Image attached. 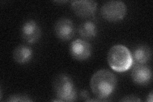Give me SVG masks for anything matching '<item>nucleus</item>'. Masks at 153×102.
I'll return each instance as SVG.
<instances>
[{"instance_id":"obj_11","label":"nucleus","mask_w":153,"mask_h":102,"mask_svg":"<svg viewBox=\"0 0 153 102\" xmlns=\"http://www.w3.org/2000/svg\"><path fill=\"white\" fill-rule=\"evenodd\" d=\"M131 55L133 61L135 64L145 65L150 60L151 51L150 48L147 45H139L134 49Z\"/></svg>"},{"instance_id":"obj_4","label":"nucleus","mask_w":153,"mask_h":102,"mask_svg":"<svg viewBox=\"0 0 153 102\" xmlns=\"http://www.w3.org/2000/svg\"><path fill=\"white\" fill-rule=\"evenodd\" d=\"M103 19L109 22L122 20L126 14V6L121 1H110L105 3L100 10Z\"/></svg>"},{"instance_id":"obj_7","label":"nucleus","mask_w":153,"mask_h":102,"mask_svg":"<svg viewBox=\"0 0 153 102\" xmlns=\"http://www.w3.org/2000/svg\"><path fill=\"white\" fill-rule=\"evenodd\" d=\"M71 7L76 16L82 18L93 16L97 8V3L91 0H80L71 3Z\"/></svg>"},{"instance_id":"obj_8","label":"nucleus","mask_w":153,"mask_h":102,"mask_svg":"<svg viewBox=\"0 0 153 102\" xmlns=\"http://www.w3.org/2000/svg\"><path fill=\"white\" fill-rule=\"evenodd\" d=\"M21 36L23 40L26 42L34 43L39 40L41 36V29L36 21H27L22 26Z\"/></svg>"},{"instance_id":"obj_5","label":"nucleus","mask_w":153,"mask_h":102,"mask_svg":"<svg viewBox=\"0 0 153 102\" xmlns=\"http://www.w3.org/2000/svg\"><path fill=\"white\" fill-rule=\"evenodd\" d=\"M92 48L89 43L82 39H76L70 43V53L74 59L84 61L91 54Z\"/></svg>"},{"instance_id":"obj_3","label":"nucleus","mask_w":153,"mask_h":102,"mask_svg":"<svg viewBox=\"0 0 153 102\" xmlns=\"http://www.w3.org/2000/svg\"><path fill=\"white\" fill-rule=\"evenodd\" d=\"M54 93L61 101H73L76 97V91L70 77L66 74L57 75L53 82Z\"/></svg>"},{"instance_id":"obj_13","label":"nucleus","mask_w":153,"mask_h":102,"mask_svg":"<svg viewBox=\"0 0 153 102\" xmlns=\"http://www.w3.org/2000/svg\"><path fill=\"white\" fill-rule=\"evenodd\" d=\"M7 101H12V102H15V101H31L32 100L29 98V97L27 95H14L12 96H10L8 97V98L7 100Z\"/></svg>"},{"instance_id":"obj_1","label":"nucleus","mask_w":153,"mask_h":102,"mask_svg":"<svg viewBox=\"0 0 153 102\" xmlns=\"http://www.w3.org/2000/svg\"><path fill=\"white\" fill-rule=\"evenodd\" d=\"M117 85L116 77L108 70H100L95 72L90 81L93 94L98 98L104 100L111 96Z\"/></svg>"},{"instance_id":"obj_14","label":"nucleus","mask_w":153,"mask_h":102,"mask_svg":"<svg viewBox=\"0 0 153 102\" xmlns=\"http://www.w3.org/2000/svg\"><path fill=\"white\" fill-rule=\"evenodd\" d=\"M121 101H140L141 100L138 98V97L131 95V96H128L124 97Z\"/></svg>"},{"instance_id":"obj_6","label":"nucleus","mask_w":153,"mask_h":102,"mask_svg":"<svg viewBox=\"0 0 153 102\" xmlns=\"http://www.w3.org/2000/svg\"><path fill=\"white\" fill-rule=\"evenodd\" d=\"M56 36L63 41L69 40L75 34V27L72 21L68 18H61L57 21L54 26Z\"/></svg>"},{"instance_id":"obj_15","label":"nucleus","mask_w":153,"mask_h":102,"mask_svg":"<svg viewBox=\"0 0 153 102\" xmlns=\"http://www.w3.org/2000/svg\"><path fill=\"white\" fill-rule=\"evenodd\" d=\"M80 96L83 99H85V101H88L89 100L88 98H89V95L88 91H84V90L80 92Z\"/></svg>"},{"instance_id":"obj_10","label":"nucleus","mask_w":153,"mask_h":102,"mask_svg":"<svg viewBox=\"0 0 153 102\" xmlns=\"http://www.w3.org/2000/svg\"><path fill=\"white\" fill-rule=\"evenodd\" d=\"M33 57V50L31 47L25 45L17 46L13 52V57L19 64H25L30 61Z\"/></svg>"},{"instance_id":"obj_9","label":"nucleus","mask_w":153,"mask_h":102,"mask_svg":"<svg viewBox=\"0 0 153 102\" xmlns=\"http://www.w3.org/2000/svg\"><path fill=\"white\" fill-rule=\"evenodd\" d=\"M133 82L138 85L144 86L149 83L152 78V72L149 67L145 65L136 64L131 72Z\"/></svg>"},{"instance_id":"obj_16","label":"nucleus","mask_w":153,"mask_h":102,"mask_svg":"<svg viewBox=\"0 0 153 102\" xmlns=\"http://www.w3.org/2000/svg\"><path fill=\"white\" fill-rule=\"evenodd\" d=\"M152 101H153V95H152V92H151L149 95H148V96H147V101L152 102Z\"/></svg>"},{"instance_id":"obj_12","label":"nucleus","mask_w":153,"mask_h":102,"mask_svg":"<svg viewBox=\"0 0 153 102\" xmlns=\"http://www.w3.org/2000/svg\"><path fill=\"white\" fill-rule=\"evenodd\" d=\"M79 33L85 39H91L97 34V27L93 21H85L80 24L79 27Z\"/></svg>"},{"instance_id":"obj_2","label":"nucleus","mask_w":153,"mask_h":102,"mask_svg":"<svg viewBox=\"0 0 153 102\" xmlns=\"http://www.w3.org/2000/svg\"><path fill=\"white\" fill-rule=\"evenodd\" d=\"M107 61L111 68L117 72L128 70L133 63L131 52L123 45H116L111 48L108 53Z\"/></svg>"}]
</instances>
